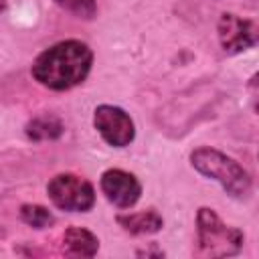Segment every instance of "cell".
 <instances>
[{
	"label": "cell",
	"instance_id": "obj_1",
	"mask_svg": "<svg viewBox=\"0 0 259 259\" xmlns=\"http://www.w3.org/2000/svg\"><path fill=\"white\" fill-rule=\"evenodd\" d=\"M93 65V51L77 40L67 38L45 49L32 63V77L53 91H67L83 83Z\"/></svg>",
	"mask_w": 259,
	"mask_h": 259
},
{
	"label": "cell",
	"instance_id": "obj_2",
	"mask_svg": "<svg viewBox=\"0 0 259 259\" xmlns=\"http://www.w3.org/2000/svg\"><path fill=\"white\" fill-rule=\"evenodd\" d=\"M190 164L202 176L217 180L233 198H247L253 190V180L249 172L235 158L223 154L221 150L200 146L190 152Z\"/></svg>",
	"mask_w": 259,
	"mask_h": 259
},
{
	"label": "cell",
	"instance_id": "obj_3",
	"mask_svg": "<svg viewBox=\"0 0 259 259\" xmlns=\"http://www.w3.org/2000/svg\"><path fill=\"white\" fill-rule=\"evenodd\" d=\"M243 231L221 221V217L208 208L200 206L196 212V249L198 257H231L243 247Z\"/></svg>",
	"mask_w": 259,
	"mask_h": 259
},
{
	"label": "cell",
	"instance_id": "obj_4",
	"mask_svg": "<svg viewBox=\"0 0 259 259\" xmlns=\"http://www.w3.org/2000/svg\"><path fill=\"white\" fill-rule=\"evenodd\" d=\"M47 194L53 204L69 212H87L95 204V188L89 180L77 174H57L47 184Z\"/></svg>",
	"mask_w": 259,
	"mask_h": 259
},
{
	"label": "cell",
	"instance_id": "obj_5",
	"mask_svg": "<svg viewBox=\"0 0 259 259\" xmlns=\"http://www.w3.org/2000/svg\"><path fill=\"white\" fill-rule=\"evenodd\" d=\"M93 125L99 136L113 148H125L136 138V125L130 113L117 105H97L93 111Z\"/></svg>",
	"mask_w": 259,
	"mask_h": 259
},
{
	"label": "cell",
	"instance_id": "obj_6",
	"mask_svg": "<svg viewBox=\"0 0 259 259\" xmlns=\"http://www.w3.org/2000/svg\"><path fill=\"white\" fill-rule=\"evenodd\" d=\"M217 30H219L221 47L229 55L243 53V51L255 47L257 38H259V30L253 20L239 18L237 14H231V12L221 14Z\"/></svg>",
	"mask_w": 259,
	"mask_h": 259
},
{
	"label": "cell",
	"instance_id": "obj_7",
	"mask_svg": "<svg viewBox=\"0 0 259 259\" xmlns=\"http://www.w3.org/2000/svg\"><path fill=\"white\" fill-rule=\"evenodd\" d=\"M101 192L105 194V198L115 204L117 208H132L140 196H142V184L140 180L125 170L119 168H109L101 174L99 180Z\"/></svg>",
	"mask_w": 259,
	"mask_h": 259
},
{
	"label": "cell",
	"instance_id": "obj_8",
	"mask_svg": "<svg viewBox=\"0 0 259 259\" xmlns=\"http://www.w3.org/2000/svg\"><path fill=\"white\" fill-rule=\"evenodd\" d=\"M99 249V239L81 227H69L63 235V251L71 257H93Z\"/></svg>",
	"mask_w": 259,
	"mask_h": 259
},
{
	"label": "cell",
	"instance_id": "obj_9",
	"mask_svg": "<svg viewBox=\"0 0 259 259\" xmlns=\"http://www.w3.org/2000/svg\"><path fill=\"white\" fill-rule=\"evenodd\" d=\"M117 225L132 233V235H150V233H158L164 225V219L154 210H140V212H127V214H117L115 217Z\"/></svg>",
	"mask_w": 259,
	"mask_h": 259
},
{
	"label": "cell",
	"instance_id": "obj_10",
	"mask_svg": "<svg viewBox=\"0 0 259 259\" xmlns=\"http://www.w3.org/2000/svg\"><path fill=\"white\" fill-rule=\"evenodd\" d=\"M63 132H65L63 121L59 117H55V115H49V113L36 115L26 123V136L30 140H34V142L57 140V138L63 136Z\"/></svg>",
	"mask_w": 259,
	"mask_h": 259
},
{
	"label": "cell",
	"instance_id": "obj_11",
	"mask_svg": "<svg viewBox=\"0 0 259 259\" xmlns=\"http://www.w3.org/2000/svg\"><path fill=\"white\" fill-rule=\"evenodd\" d=\"M20 219L34 229H47L55 223L53 212L42 204H22L20 206Z\"/></svg>",
	"mask_w": 259,
	"mask_h": 259
},
{
	"label": "cell",
	"instance_id": "obj_12",
	"mask_svg": "<svg viewBox=\"0 0 259 259\" xmlns=\"http://www.w3.org/2000/svg\"><path fill=\"white\" fill-rule=\"evenodd\" d=\"M55 4L83 20H91L97 14V0H55Z\"/></svg>",
	"mask_w": 259,
	"mask_h": 259
},
{
	"label": "cell",
	"instance_id": "obj_13",
	"mask_svg": "<svg viewBox=\"0 0 259 259\" xmlns=\"http://www.w3.org/2000/svg\"><path fill=\"white\" fill-rule=\"evenodd\" d=\"M6 8V0H0V12Z\"/></svg>",
	"mask_w": 259,
	"mask_h": 259
}]
</instances>
